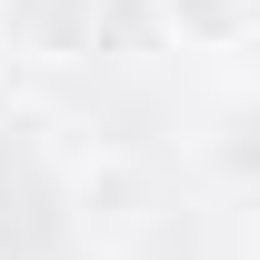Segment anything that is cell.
I'll use <instances>...</instances> for the list:
<instances>
[{
    "instance_id": "1",
    "label": "cell",
    "mask_w": 260,
    "mask_h": 260,
    "mask_svg": "<svg viewBox=\"0 0 260 260\" xmlns=\"http://www.w3.org/2000/svg\"><path fill=\"white\" fill-rule=\"evenodd\" d=\"M70 230H80L90 250H130V240L150 230V170L130 160V150L80 160L70 170Z\"/></svg>"
},
{
    "instance_id": "3",
    "label": "cell",
    "mask_w": 260,
    "mask_h": 260,
    "mask_svg": "<svg viewBox=\"0 0 260 260\" xmlns=\"http://www.w3.org/2000/svg\"><path fill=\"white\" fill-rule=\"evenodd\" d=\"M10 110H20V80H10V60H0V130H10Z\"/></svg>"
},
{
    "instance_id": "2",
    "label": "cell",
    "mask_w": 260,
    "mask_h": 260,
    "mask_svg": "<svg viewBox=\"0 0 260 260\" xmlns=\"http://www.w3.org/2000/svg\"><path fill=\"white\" fill-rule=\"evenodd\" d=\"M160 40L200 60H240L260 40V0H160Z\"/></svg>"
}]
</instances>
